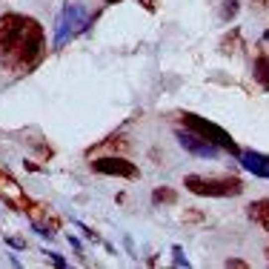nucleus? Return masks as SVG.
<instances>
[{
  "instance_id": "nucleus-1",
  "label": "nucleus",
  "mask_w": 269,
  "mask_h": 269,
  "mask_svg": "<svg viewBox=\"0 0 269 269\" xmlns=\"http://www.w3.org/2000/svg\"><path fill=\"white\" fill-rule=\"evenodd\" d=\"M0 52H3V63L12 72H32L46 55V37L40 23L23 14L17 32L9 37V43L0 46Z\"/></svg>"
},
{
  "instance_id": "nucleus-2",
  "label": "nucleus",
  "mask_w": 269,
  "mask_h": 269,
  "mask_svg": "<svg viewBox=\"0 0 269 269\" xmlns=\"http://www.w3.org/2000/svg\"><path fill=\"white\" fill-rule=\"evenodd\" d=\"M94 17H97V12H89V6H83V3H66V6L58 12V20H55L52 49L60 52L72 37H78L81 32H86L89 20H94Z\"/></svg>"
},
{
  "instance_id": "nucleus-3",
  "label": "nucleus",
  "mask_w": 269,
  "mask_h": 269,
  "mask_svg": "<svg viewBox=\"0 0 269 269\" xmlns=\"http://www.w3.org/2000/svg\"><path fill=\"white\" fill-rule=\"evenodd\" d=\"M183 186L192 192V195H200V198H235L244 192V180L235 175H186L183 178Z\"/></svg>"
},
{
  "instance_id": "nucleus-4",
  "label": "nucleus",
  "mask_w": 269,
  "mask_h": 269,
  "mask_svg": "<svg viewBox=\"0 0 269 269\" xmlns=\"http://www.w3.org/2000/svg\"><path fill=\"white\" fill-rule=\"evenodd\" d=\"M178 117H180V123L186 129H192V132H198L203 141H209L215 143L221 152L226 155H232V158H241V146L232 141V135L226 132L223 126H218V123H212V120H206V117H200V115H192V112H178Z\"/></svg>"
},
{
  "instance_id": "nucleus-5",
  "label": "nucleus",
  "mask_w": 269,
  "mask_h": 269,
  "mask_svg": "<svg viewBox=\"0 0 269 269\" xmlns=\"http://www.w3.org/2000/svg\"><path fill=\"white\" fill-rule=\"evenodd\" d=\"M92 169L100 172V175H112V178H126V180H138L141 178V169L126 161V158H117V155H100V158H92Z\"/></svg>"
},
{
  "instance_id": "nucleus-6",
  "label": "nucleus",
  "mask_w": 269,
  "mask_h": 269,
  "mask_svg": "<svg viewBox=\"0 0 269 269\" xmlns=\"http://www.w3.org/2000/svg\"><path fill=\"white\" fill-rule=\"evenodd\" d=\"M178 143H180L189 155H195V158H218V155H221V149H218L215 143L203 141L198 132H192V129H186V126L178 129Z\"/></svg>"
},
{
  "instance_id": "nucleus-7",
  "label": "nucleus",
  "mask_w": 269,
  "mask_h": 269,
  "mask_svg": "<svg viewBox=\"0 0 269 269\" xmlns=\"http://www.w3.org/2000/svg\"><path fill=\"white\" fill-rule=\"evenodd\" d=\"M0 198L17 212H26L29 209V203H32V200L23 195V189L17 186V180H14L9 172H3V169H0Z\"/></svg>"
},
{
  "instance_id": "nucleus-8",
  "label": "nucleus",
  "mask_w": 269,
  "mask_h": 269,
  "mask_svg": "<svg viewBox=\"0 0 269 269\" xmlns=\"http://www.w3.org/2000/svg\"><path fill=\"white\" fill-rule=\"evenodd\" d=\"M241 164H244L246 172L269 180V155H261V152H252V149H249V152H241Z\"/></svg>"
},
{
  "instance_id": "nucleus-9",
  "label": "nucleus",
  "mask_w": 269,
  "mask_h": 269,
  "mask_svg": "<svg viewBox=\"0 0 269 269\" xmlns=\"http://www.w3.org/2000/svg\"><path fill=\"white\" fill-rule=\"evenodd\" d=\"M129 146V141H123V135H109L106 141L94 143V146H89L86 149V155L89 158H100V155H115V152H123Z\"/></svg>"
},
{
  "instance_id": "nucleus-10",
  "label": "nucleus",
  "mask_w": 269,
  "mask_h": 269,
  "mask_svg": "<svg viewBox=\"0 0 269 269\" xmlns=\"http://www.w3.org/2000/svg\"><path fill=\"white\" fill-rule=\"evenodd\" d=\"M246 215H249V221H252V223L264 226V229L269 232V198L252 200V203H249V209H246Z\"/></svg>"
},
{
  "instance_id": "nucleus-11",
  "label": "nucleus",
  "mask_w": 269,
  "mask_h": 269,
  "mask_svg": "<svg viewBox=\"0 0 269 269\" xmlns=\"http://www.w3.org/2000/svg\"><path fill=\"white\" fill-rule=\"evenodd\" d=\"M152 203L155 206H172V203H178V189L175 186H155Z\"/></svg>"
},
{
  "instance_id": "nucleus-12",
  "label": "nucleus",
  "mask_w": 269,
  "mask_h": 269,
  "mask_svg": "<svg viewBox=\"0 0 269 269\" xmlns=\"http://www.w3.org/2000/svg\"><path fill=\"white\" fill-rule=\"evenodd\" d=\"M252 72H255V81L261 83L264 89H269V55H258Z\"/></svg>"
},
{
  "instance_id": "nucleus-13",
  "label": "nucleus",
  "mask_w": 269,
  "mask_h": 269,
  "mask_svg": "<svg viewBox=\"0 0 269 269\" xmlns=\"http://www.w3.org/2000/svg\"><path fill=\"white\" fill-rule=\"evenodd\" d=\"M238 12H241V3H238V0H221V17L223 20L238 17Z\"/></svg>"
},
{
  "instance_id": "nucleus-14",
  "label": "nucleus",
  "mask_w": 269,
  "mask_h": 269,
  "mask_svg": "<svg viewBox=\"0 0 269 269\" xmlns=\"http://www.w3.org/2000/svg\"><path fill=\"white\" fill-rule=\"evenodd\" d=\"M235 49H244L241 46V32H238V29H232L229 35L223 37V52H235Z\"/></svg>"
},
{
  "instance_id": "nucleus-15",
  "label": "nucleus",
  "mask_w": 269,
  "mask_h": 269,
  "mask_svg": "<svg viewBox=\"0 0 269 269\" xmlns=\"http://www.w3.org/2000/svg\"><path fill=\"white\" fill-rule=\"evenodd\" d=\"M172 264H175V267H183V269L192 267V264H189V258L183 255V249H180V246H172Z\"/></svg>"
},
{
  "instance_id": "nucleus-16",
  "label": "nucleus",
  "mask_w": 269,
  "mask_h": 269,
  "mask_svg": "<svg viewBox=\"0 0 269 269\" xmlns=\"http://www.w3.org/2000/svg\"><path fill=\"white\" fill-rule=\"evenodd\" d=\"M203 218H206V215H203L200 209H186L183 215H180V221L183 223H203Z\"/></svg>"
},
{
  "instance_id": "nucleus-17",
  "label": "nucleus",
  "mask_w": 269,
  "mask_h": 269,
  "mask_svg": "<svg viewBox=\"0 0 269 269\" xmlns=\"http://www.w3.org/2000/svg\"><path fill=\"white\" fill-rule=\"evenodd\" d=\"M223 267H229V269H246L249 264H246V261H241V258H229V261H223Z\"/></svg>"
},
{
  "instance_id": "nucleus-18",
  "label": "nucleus",
  "mask_w": 269,
  "mask_h": 269,
  "mask_svg": "<svg viewBox=\"0 0 269 269\" xmlns=\"http://www.w3.org/2000/svg\"><path fill=\"white\" fill-rule=\"evenodd\" d=\"M43 255H49V261H52V264H55V267H66V258H60L58 252H52V249H46V252H43Z\"/></svg>"
},
{
  "instance_id": "nucleus-19",
  "label": "nucleus",
  "mask_w": 269,
  "mask_h": 269,
  "mask_svg": "<svg viewBox=\"0 0 269 269\" xmlns=\"http://www.w3.org/2000/svg\"><path fill=\"white\" fill-rule=\"evenodd\" d=\"M138 3H141V6H143V9H146V12H155L161 0H138Z\"/></svg>"
},
{
  "instance_id": "nucleus-20",
  "label": "nucleus",
  "mask_w": 269,
  "mask_h": 269,
  "mask_svg": "<svg viewBox=\"0 0 269 269\" xmlns=\"http://www.w3.org/2000/svg\"><path fill=\"white\" fill-rule=\"evenodd\" d=\"M6 244H9V246H14V249H23V246H26V241H23V238H6Z\"/></svg>"
},
{
  "instance_id": "nucleus-21",
  "label": "nucleus",
  "mask_w": 269,
  "mask_h": 269,
  "mask_svg": "<svg viewBox=\"0 0 269 269\" xmlns=\"http://www.w3.org/2000/svg\"><path fill=\"white\" fill-rule=\"evenodd\" d=\"M26 169H29V172H37V169H40V166H37L35 161H26Z\"/></svg>"
},
{
  "instance_id": "nucleus-22",
  "label": "nucleus",
  "mask_w": 269,
  "mask_h": 269,
  "mask_svg": "<svg viewBox=\"0 0 269 269\" xmlns=\"http://www.w3.org/2000/svg\"><path fill=\"white\" fill-rule=\"evenodd\" d=\"M103 3H120V0H103Z\"/></svg>"
},
{
  "instance_id": "nucleus-23",
  "label": "nucleus",
  "mask_w": 269,
  "mask_h": 269,
  "mask_svg": "<svg viewBox=\"0 0 269 269\" xmlns=\"http://www.w3.org/2000/svg\"><path fill=\"white\" fill-rule=\"evenodd\" d=\"M267 258H269V244H267Z\"/></svg>"
},
{
  "instance_id": "nucleus-24",
  "label": "nucleus",
  "mask_w": 269,
  "mask_h": 269,
  "mask_svg": "<svg viewBox=\"0 0 269 269\" xmlns=\"http://www.w3.org/2000/svg\"><path fill=\"white\" fill-rule=\"evenodd\" d=\"M255 3H261V0H255Z\"/></svg>"
}]
</instances>
